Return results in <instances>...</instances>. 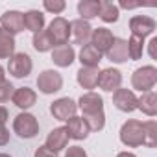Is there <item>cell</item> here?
I'll return each mask as SVG.
<instances>
[{
	"label": "cell",
	"instance_id": "cell-1",
	"mask_svg": "<svg viewBox=\"0 0 157 157\" xmlns=\"http://www.w3.org/2000/svg\"><path fill=\"white\" fill-rule=\"evenodd\" d=\"M78 109L82 111V118L87 122L91 131H102L105 128L104 98L98 93H83L78 100Z\"/></svg>",
	"mask_w": 157,
	"mask_h": 157
},
{
	"label": "cell",
	"instance_id": "cell-2",
	"mask_svg": "<svg viewBox=\"0 0 157 157\" xmlns=\"http://www.w3.org/2000/svg\"><path fill=\"white\" fill-rule=\"evenodd\" d=\"M118 137H120V142L128 148L144 146V122L135 120V118L126 120L120 128Z\"/></svg>",
	"mask_w": 157,
	"mask_h": 157
},
{
	"label": "cell",
	"instance_id": "cell-3",
	"mask_svg": "<svg viewBox=\"0 0 157 157\" xmlns=\"http://www.w3.org/2000/svg\"><path fill=\"white\" fill-rule=\"evenodd\" d=\"M155 83H157V68L153 65H144L131 74V87L140 93L153 91Z\"/></svg>",
	"mask_w": 157,
	"mask_h": 157
},
{
	"label": "cell",
	"instance_id": "cell-4",
	"mask_svg": "<svg viewBox=\"0 0 157 157\" xmlns=\"http://www.w3.org/2000/svg\"><path fill=\"white\" fill-rule=\"evenodd\" d=\"M46 33H48L50 43H52L54 48L56 46H65V44H68V39H70V22L65 17H56L48 24Z\"/></svg>",
	"mask_w": 157,
	"mask_h": 157
},
{
	"label": "cell",
	"instance_id": "cell-5",
	"mask_svg": "<svg viewBox=\"0 0 157 157\" xmlns=\"http://www.w3.org/2000/svg\"><path fill=\"white\" fill-rule=\"evenodd\" d=\"M13 131L21 139H33L39 133V122L32 113L22 111L13 118Z\"/></svg>",
	"mask_w": 157,
	"mask_h": 157
},
{
	"label": "cell",
	"instance_id": "cell-6",
	"mask_svg": "<svg viewBox=\"0 0 157 157\" xmlns=\"http://www.w3.org/2000/svg\"><path fill=\"white\" fill-rule=\"evenodd\" d=\"M37 89L43 94H54L63 89V76L57 70L46 68L37 76Z\"/></svg>",
	"mask_w": 157,
	"mask_h": 157
},
{
	"label": "cell",
	"instance_id": "cell-7",
	"mask_svg": "<svg viewBox=\"0 0 157 157\" xmlns=\"http://www.w3.org/2000/svg\"><path fill=\"white\" fill-rule=\"evenodd\" d=\"M32 68H33V61L24 52H17L8 59V72L13 78H28L32 74Z\"/></svg>",
	"mask_w": 157,
	"mask_h": 157
},
{
	"label": "cell",
	"instance_id": "cell-8",
	"mask_svg": "<svg viewBox=\"0 0 157 157\" xmlns=\"http://www.w3.org/2000/svg\"><path fill=\"white\" fill-rule=\"evenodd\" d=\"M122 85V72L118 68H102L98 72V82H96V87H100L102 91L105 93H115L117 89H120Z\"/></svg>",
	"mask_w": 157,
	"mask_h": 157
},
{
	"label": "cell",
	"instance_id": "cell-9",
	"mask_svg": "<svg viewBox=\"0 0 157 157\" xmlns=\"http://www.w3.org/2000/svg\"><path fill=\"white\" fill-rule=\"evenodd\" d=\"M76 111H78V104H76L72 98H68V96L57 98V100H54V102L50 104V113H52V117H54L56 120H61V122H67L68 118L76 117Z\"/></svg>",
	"mask_w": 157,
	"mask_h": 157
},
{
	"label": "cell",
	"instance_id": "cell-10",
	"mask_svg": "<svg viewBox=\"0 0 157 157\" xmlns=\"http://www.w3.org/2000/svg\"><path fill=\"white\" fill-rule=\"evenodd\" d=\"M157 28V22L148 17V15H135L129 19V30H131V35H137V37H148L155 32Z\"/></svg>",
	"mask_w": 157,
	"mask_h": 157
},
{
	"label": "cell",
	"instance_id": "cell-11",
	"mask_svg": "<svg viewBox=\"0 0 157 157\" xmlns=\"http://www.w3.org/2000/svg\"><path fill=\"white\" fill-rule=\"evenodd\" d=\"M93 26L83 21V19H76L70 22V37L74 41V44H80V46H85L89 44L91 41V35H93Z\"/></svg>",
	"mask_w": 157,
	"mask_h": 157
},
{
	"label": "cell",
	"instance_id": "cell-12",
	"mask_svg": "<svg viewBox=\"0 0 157 157\" xmlns=\"http://www.w3.org/2000/svg\"><path fill=\"white\" fill-rule=\"evenodd\" d=\"M113 105L122 113H133L137 109V96L131 89H117L113 93Z\"/></svg>",
	"mask_w": 157,
	"mask_h": 157
},
{
	"label": "cell",
	"instance_id": "cell-13",
	"mask_svg": "<svg viewBox=\"0 0 157 157\" xmlns=\"http://www.w3.org/2000/svg\"><path fill=\"white\" fill-rule=\"evenodd\" d=\"M0 24H2V30H6L8 33H11L13 37L21 32H24V19L22 13L17 10H10L6 11L2 17H0Z\"/></svg>",
	"mask_w": 157,
	"mask_h": 157
},
{
	"label": "cell",
	"instance_id": "cell-14",
	"mask_svg": "<svg viewBox=\"0 0 157 157\" xmlns=\"http://www.w3.org/2000/svg\"><path fill=\"white\" fill-rule=\"evenodd\" d=\"M113 41H115V35L111 33V30H107V28H96V30H93L89 44H93L102 56H105L107 50L111 48Z\"/></svg>",
	"mask_w": 157,
	"mask_h": 157
},
{
	"label": "cell",
	"instance_id": "cell-15",
	"mask_svg": "<svg viewBox=\"0 0 157 157\" xmlns=\"http://www.w3.org/2000/svg\"><path fill=\"white\" fill-rule=\"evenodd\" d=\"M68 139H70V137H68L65 126H61V128H54V129L48 133L44 146H46L48 150H52L54 153H57V151H61V150H65V148L68 146Z\"/></svg>",
	"mask_w": 157,
	"mask_h": 157
},
{
	"label": "cell",
	"instance_id": "cell-16",
	"mask_svg": "<svg viewBox=\"0 0 157 157\" xmlns=\"http://www.w3.org/2000/svg\"><path fill=\"white\" fill-rule=\"evenodd\" d=\"M65 129H67L68 137L74 139V140H83V139H87L89 133H91L87 122H85L82 117H72V118H68Z\"/></svg>",
	"mask_w": 157,
	"mask_h": 157
},
{
	"label": "cell",
	"instance_id": "cell-17",
	"mask_svg": "<svg viewBox=\"0 0 157 157\" xmlns=\"http://www.w3.org/2000/svg\"><path fill=\"white\" fill-rule=\"evenodd\" d=\"M11 102H13L19 109L26 111V109H30V107L35 105V102H37V93H35L33 89H30V87H19V89H15V93H13V96H11Z\"/></svg>",
	"mask_w": 157,
	"mask_h": 157
},
{
	"label": "cell",
	"instance_id": "cell-18",
	"mask_svg": "<svg viewBox=\"0 0 157 157\" xmlns=\"http://www.w3.org/2000/svg\"><path fill=\"white\" fill-rule=\"evenodd\" d=\"M105 57L111 63H117V65L126 63L129 59V56H128V41L126 39H120V37H115V41H113L111 48L107 50Z\"/></svg>",
	"mask_w": 157,
	"mask_h": 157
},
{
	"label": "cell",
	"instance_id": "cell-19",
	"mask_svg": "<svg viewBox=\"0 0 157 157\" xmlns=\"http://www.w3.org/2000/svg\"><path fill=\"white\" fill-rule=\"evenodd\" d=\"M74 59H76V50L70 44L52 48V61H54V65H57L61 68H67V67H70L74 63Z\"/></svg>",
	"mask_w": 157,
	"mask_h": 157
},
{
	"label": "cell",
	"instance_id": "cell-20",
	"mask_svg": "<svg viewBox=\"0 0 157 157\" xmlns=\"http://www.w3.org/2000/svg\"><path fill=\"white\" fill-rule=\"evenodd\" d=\"M98 68H91V67H82L76 74L78 85L83 87L87 93H91L93 89H96V82H98Z\"/></svg>",
	"mask_w": 157,
	"mask_h": 157
},
{
	"label": "cell",
	"instance_id": "cell-21",
	"mask_svg": "<svg viewBox=\"0 0 157 157\" xmlns=\"http://www.w3.org/2000/svg\"><path fill=\"white\" fill-rule=\"evenodd\" d=\"M22 19H24V28H26V30H30V32H33V33H39V32L44 30L46 21H44L43 11L30 10V11L22 13Z\"/></svg>",
	"mask_w": 157,
	"mask_h": 157
},
{
	"label": "cell",
	"instance_id": "cell-22",
	"mask_svg": "<svg viewBox=\"0 0 157 157\" xmlns=\"http://www.w3.org/2000/svg\"><path fill=\"white\" fill-rule=\"evenodd\" d=\"M102 8V0H80L78 2V13H80V19L83 21H91L94 17H98Z\"/></svg>",
	"mask_w": 157,
	"mask_h": 157
},
{
	"label": "cell",
	"instance_id": "cell-23",
	"mask_svg": "<svg viewBox=\"0 0 157 157\" xmlns=\"http://www.w3.org/2000/svg\"><path fill=\"white\" fill-rule=\"evenodd\" d=\"M102 57H104V56H102L93 44H85V46H82V50H80V63H82V67L98 68Z\"/></svg>",
	"mask_w": 157,
	"mask_h": 157
},
{
	"label": "cell",
	"instance_id": "cell-24",
	"mask_svg": "<svg viewBox=\"0 0 157 157\" xmlns=\"http://www.w3.org/2000/svg\"><path fill=\"white\" fill-rule=\"evenodd\" d=\"M137 109H140L148 117H155L157 115V93L155 91L142 93V96L137 98Z\"/></svg>",
	"mask_w": 157,
	"mask_h": 157
},
{
	"label": "cell",
	"instance_id": "cell-25",
	"mask_svg": "<svg viewBox=\"0 0 157 157\" xmlns=\"http://www.w3.org/2000/svg\"><path fill=\"white\" fill-rule=\"evenodd\" d=\"M15 37L0 28V59H10L15 54Z\"/></svg>",
	"mask_w": 157,
	"mask_h": 157
},
{
	"label": "cell",
	"instance_id": "cell-26",
	"mask_svg": "<svg viewBox=\"0 0 157 157\" xmlns=\"http://www.w3.org/2000/svg\"><path fill=\"white\" fill-rule=\"evenodd\" d=\"M98 17H100L104 22H107V24H113V22H117V21H118V17H120V11H118L117 4H113V2H102V8H100V13H98Z\"/></svg>",
	"mask_w": 157,
	"mask_h": 157
},
{
	"label": "cell",
	"instance_id": "cell-27",
	"mask_svg": "<svg viewBox=\"0 0 157 157\" xmlns=\"http://www.w3.org/2000/svg\"><path fill=\"white\" fill-rule=\"evenodd\" d=\"M144 44H146V43H144L142 37L131 35V37L128 39V56H129V59H133V61L140 59L142 54H144Z\"/></svg>",
	"mask_w": 157,
	"mask_h": 157
},
{
	"label": "cell",
	"instance_id": "cell-28",
	"mask_svg": "<svg viewBox=\"0 0 157 157\" xmlns=\"http://www.w3.org/2000/svg\"><path fill=\"white\" fill-rule=\"evenodd\" d=\"M144 146L146 148L157 146V122L155 120L144 122Z\"/></svg>",
	"mask_w": 157,
	"mask_h": 157
},
{
	"label": "cell",
	"instance_id": "cell-29",
	"mask_svg": "<svg viewBox=\"0 0 157 157\" xmlns=\"http://www.w3.org/2000/svg\"><path fill=\"white\" fill-rule=\"evenodd\" d=\"M32 44H33V48H35L37 52H48V50L54 48L52 43H50V37H48L46 30H43V32H39V33H33Z\"/></svg>",
	"mask_w": 157,
	"mask_h": 157
},
{
	"label": "cell",
	"instance_id": "cell-30",
	"mask_svg": "<svg viewBox=\"0 0 157 157\" xmlns=\"http://www.w3.org/2000/svg\"><path fill=\"white\" fill-rule=\"evenodd\" d=\"M43 8H44V11H48V13L59 15V13L65 11L67 2H65V0H44V2H43Z\"/></svg>",
	"mask_w": 157,
	"mask_h": 157
},
{
	"label": "cell",
	"instance_id": "cell-31",
	"mask_svg": "<svg viewBox=\"0 0 157 157\" xmlns=\"http://www.w3.org/2000/svg\"><path fill=\"white\" fill-rule=\"evenodd\" d=\"M13 93H15V87H13L11 82H8V80L0 82V102H8V100H11Z\"/></svg>",
	"mask_w": 157,
	"mask_h": 157
},
{
	"label": "cell",
	"instance_id": "cell-32",
	"mask_svg": "<svg viewBox=\"0 0 157 157\" xmlns=\"http://www.w3.org/2000/svg\"><path fill=\"white\" fill-rule=\"evenodd\" d=\"M65 157H87V151L82 146H68L65 151Z\"/></svg>",
	"mask_w": 157,
	"mask_h": 157
},
{
	"label": "cell",
	"instance_id": "cell-33",
	"mask_svg": "<svg viewBox=\"0 0 157 157\" xmlns=\"http://www.w3.org/2000/svg\"><path fill=\"white\" fill-rule=\"evenodd\" d=\"M33 157H57V153H54L52 150H48L46 146H39L33 153Z\"/></svg>",
	"mask_w": 157,
	"mask_h": 157
},
{
	"label": "cell",
	"instance_id": "cell-34",
	"mask_svg": "<svg viewBox=\"0 0 157 157\" xmlns=\"http://www.w3.org/2000/svg\"><path fill=\"white\" fill-rule=\"evenodd\" d=\"M10 142V131L6 129V126H0V146H6Z\"/></svg>",
	"mask_w": 157,
	"mask_h": 157
},
{
	"label": "cell",
	"instance_id": "cell-35",
	"mask_svg": "<svg viewBox=\"0 0 157 157\" xmlns=\"http://www.w3.org/2000/svg\"><path fill=\"white\" fill-rule=\"evenodd\" d=\"M155 44H157V37H151V41L148 43V50H150V57H151V59L157 57V56H155Z\"/></svg>",
	"mask_w": 157,
	"mask_h": 157
},
{
	"label": "cell",
	"instance_id": "cell-36",
	"mask_svg": "<svg viewBox=\"0 0 157 157\" xmlns=\"http://www.w3.org/2000/svg\"><path fill=\"white\" fill-rule=\"evenodd\" d=\"M8 109L4 107V105H0V126H4L6 122H8Z\"/></svg>",
	"mask_w": 157,
	"mask_h": 157
},
{
	"label": "cell",
	"instance_id": "cell-37",
	"mask_svg": "<svg viewBox=\"0 0 157 157\" xmlns=\"http://www.w3.org/2000/svg\"><path fill=\"white\" fill-rule=\"evenodd\" d=\"M117 8H122V10H135V8H140V4H139V2H135V4H131V2H120Z\"/></svg>",
	"mask_w": 157,
	"mask_h": 157
},
{
	"label": "cell",
	"instance_id": "cell-38",
	"mask_svg": "<svg viewBox=\"0 0 157 157\" xmlns=\"http://www.w3.org/2000/svg\"><path fill=\"white\" fill-rule=\"evenodd\" d=\"M117 157H137L135 153H131V151H120Z\"/></svg>",
	"mask_w": 157,
	"mask_h": 157
},
{
	"label": "cell",
	"instance_id": "cell-39",
	"mask_svg": "<svg viewBox=\"0 0 157 157\" xmlns=\"http://www.w3.org/2000/svg\"><path fill=\"white\" fill-rule=\"evenodd\" d=\"M6 80V74H4V67L0 65V82H4Z\"/></svg>",
	"mask_w": 157,
	"mask_h": 157
},
{
	"label": "cell",
	"instance_id": "cell-40",
	"mask_svg": "<svg viewBox=\"0 0 157 157\" xmlns=\"http://www.w3.org/2000/svg\"><path fill=\"white\" fill-rule=\"evenodd\" d=\"M0 157H11L10 153H0Z\"/></svg>",
	"mask_w": 157,
	"mask_h": 157
}]
</instances>
